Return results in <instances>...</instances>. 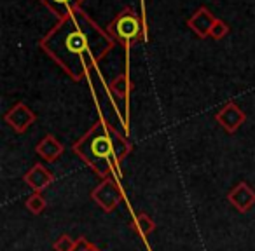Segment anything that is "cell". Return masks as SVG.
Masks as SVG:
<instances>
[{
  "instance_id": "cell-3",
  "label": "cell",
  "mask_w": 255,
  "mask_h": 251,
  "mask_svg": "<svg viewBox=\"0 0 255 251\" xmlns=\"http://www.w3.org/2000/svg\"><path fill=\"white\" fill-rule=\"evenodd\" d=\"M109 33L114 40H119L124 46H131L133 42L142 39V23L131 9H128L110 23Z\"/></svg>"
},
{
  "instance_id": "cell-18",
  "label": "cell",
  "mask_w": 255,
  "mask_h": 251,
  "mask_svg": "<svg viewBox=\"0 0 255 251\" xmlns=\"http://www.w3.org/2000/svg\"><path fill=\"white\" fill-rule=\"evenodd\" d=\"M91 251H102V250H98V248H96V246H95V248H93V250H91Z\"/></svg>"
},
{
  "instance_id": "cell-15",
  "label": "cell",
  "mask_w": 255,
  "mask_h": 251,
  "mask_svg": "<svg viewBox=\"0 0 255 251\" xmlns=\"http://www.w3.org/2000/svg\"><path fill=\"white\" fill-rule=\"evenodd\" d=\"M74 246H75V239L68 236V234H61L53 244L54 251H74Z\"/></svg>"
},
{
  "instance_id": "cell-4",
  "label": "cell",
  "mask_w": 255,
  "mask_h": 251,
  "mask_svg": "<svg viewBox=\"0 0 255 251\" xmlns=\"http://www.w3.org/2000/svg\"><path fill=\"white\" fill-rule=\"evenodd\" d=\"M91 199L98 204V208L102 209V211L112 213L124 199L123 188H121L116 174L102 178V181H100L95 187V190L91 192Z\"/></svg>"
},
{
  "instance_id": "cell-8",
  "label": "cell",
  "mask_w": 255,
  "mask_h": 251,
  "mask_svg": "<svg viewBox=\"0 0 255 251\" xmlns=\"http://www.w3.org/2000/svg\"><path fill=\"white\" fill-rule=\"evenodd\" d=\"M25 183L28 185L30 188H33V192H42L46 190L47 187H51L54 181V176L46 166L42 164H33V167H30L28 173L23 176Z\"/></svg>"
},
{
  "instance_id": "cell-6",
  "label": "cell",
  "mask_w": 255,
  "mask_h": 251,
  "mask_svg": "<svg viewBox=\"0 0 255 251\" xmlns=\"http://www.w3.org/2000/svg\"><path fill=\"white\" fill-rule=\"evenodd\" d=\"M215 119L227 133H234L243 126V122L247 120V115H245V112L236 103L231 101V103H227L220 112H217Z\"/></svg>"
},
{
  "instance_id": "cell-12",
  "label": "cell",
  "mask_w": 255,
  "mask_h": 251,
  "mask_svg": "<svg viewBox=\"0 0 255 251\" xmlns=\"http://www.w3.org/2000/svg\"><path fill=\"white\" fill-rule=\"evenodd\" d=\"M131 227L143 237H149L150 234L156 230V223H154V220L143 211L136 213L135 218H133V222H131Z\"/></svg>"
},
{
  "instance_id": "cell-16",
  "label": "cell",
  "mask_w": 255,
  "mask_h": 251,
  "mask_svg": "<svg viewBox=\"0 0 255 251\" xmlns=\"http://www.w3.org/2000/svg\"><path fill=\"white\" fill-rule=\"evenodd\" d=\"M227 25L226 23H222V21H219V19H217L215 21V25H213V28H212V33H210V35L213 37V39H220V37H224L227 33Z\"/></svg>"
},
{
  "instance_id": "cell-1",
  "label": "cell",
  "mask_w": 255,
  "mask_h": 251,
  "mask_svg": "<svg viewBox=\"0 0 255 251\" xmlns=\"http://www.w3.org/2000/svg\"><path fill=\"white\" fill-rule=\"evenodd\" d=\"M40 47L79 82L98 65L114 47V39L100 30L84 12L75 11L49 32L40 42Z\"/></svg>"
},
{
  "instance_id": "cell-9",
  "label": "cell",
  "mask_w": 255,
  "mask_h": 251,
  "mask_svg": "<svg viewBox=\"0 0 255 251\" xmlns=\"http://www.w3.org/2000/svg\"><path fill=\"white\" fill-rule=\"evenodd\" d=\"M63 150H65V147L61 145V142H58L53 135H46L35 147L37 156L42 157L46 163H54V161L63 154Z\"/></svg>"
},
{
  "instance_id": "cell-13",
  "label": "cell",
  "mask_w": 255,
  "mask_h": 251,
  "mask_svg": "<svg viewBox=\"0 0 255 251\" xmlns=\"http://www.w3.org/2000/svg\"><path fill=\"white\" fill-rule=\"evenodd\" d=\"M25 206L32 215H42L47 208V202H46V199H44L42 192H33V194L26 199Z\"/></svg>"
},
{
  "instance_id": "cell-17",
  "label": "cell",
  "mask_w": 255,
  "mask_h": 251,
  "mask_svg": "<svg viewBox=\"0 0 255 251\" xmlns=\"http://www.w3.org/2000/svg\"><path fill=\"white\" fill-rule=\"evenodd\" d=\"M95 248V244L91 241H88L86 237H79L75 239V246H74V251H91Z\"/></svg>"
},
{
  "instance_id": "cell-2",
  "label": "cell",
  "mask_w": 255,
  "mask_h": 251,
  "mask_svg": "<svg viewBox=\"0 0 255 251\" xmlns=\"http://www.w3.org/2000/svg\"><path fill=\"white\" fill-rule=\"evenodd\" d=\"M74 152L93 173L107 178L119 174V166L131 152V145L117 133L112 124L98 120L81 140L74 143Z\"/></svg>"
},
{
  "instance_id": "cell-7",
  "label": "cell",
  "mask_w": 255,
  "mask_h": 251,
  "mask_svg": "<svg viewBox=\"0 0 255 251\" xmlns=\"http://www.w3.org/2000/svg\"><path fill=\"white\" fill-rule=\"evenodd\" d=\"M227 201L234 206L240 213H247L255 204V190L247 183V181H240L233 190L227 194Z\"/></svg>"
},
{
  "instance_id": "cell-10",
  "label": "cell",
  "mask_w": 255,
  "mask_h": 251,
  "mask_svg": "<svg viewBox=\"0 0 255 251\" xmlns=\"http://www.w3.org/2000/svg\"><path fill=\"white\" fill-rule=\"evenodd\" d=\"M217 19L213 18V14L208 11V9H199L191 19H189V26L192 28V32L198 33L199 37H206L212 33V28L215 25Z\"/></svg>"
},
{
  "instance_id": "cell-14",
  "label": "cell",
  "mask_w": 255,
  "mask_h": 251,
  "mask_svg": "<svg viewBox=\"0 0 255 251\" xmlns=\"http://www.w3.org/2000/svg\"><path fill=\"white\" fill-rule=\"evenodd\" d=\"M112 91L117 98H128L129 91H131V82H129V77L128 75H119L116 81L112 82Z\"/></svg>"
},
{
  "instance_id": "cell-5",
  "label": "cell",
  "mask_w": 255,
  "mask_h": 251,
  "mask_svg": "<svg viewBox=\"0 0 255 251\" xmlns=\"http://www.w3.org/2000/svg\"><path fill=\"white\" fill-rule=\"evenodd\" d=\"M5 122L14 129L16 133H25L26 129L35 122V113L25 105V103H16L11 110L4 115Z\"/></svg>"
},
{
  "instance_id": "cell-11",
  "label": "cell",
  "mask_w": 255,
  "mask_h": 251,
  "mask_svg": "<svg viewBox=\"0 0 255 251\" xmlns=\"http://www.w3.org/2000/svg\"><path fill=\"white\" fill-rule=\"evenodd\" d=\"M40 2L46 4L56 16L65 19V18H68L72 12L77 11V7L81 5L82 0H40Z\"/></svg>"
}]
</instances>
